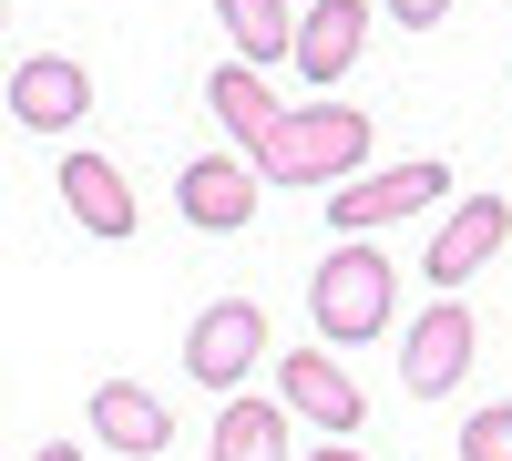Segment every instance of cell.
I'll list each match as a JSON object with an SVG mask.
<instances>
[{"label": "cell", "instance_id": "obj_10", "mask_svg": "<svg viewBox=\"0 0 512 461\" xmlns=\"http://www.w3.org/2000/svg\"><path fill=\"white\" fill-rule=\"evenodd\" d=\"M62 205H72V226L103 236V246H123V236H134V216H144L113 154H62Z\"/></svg>", "mask_w": 512, "mask_h": 461}, {"label": "cell", "instance_id": "obj_18", "mask_svg": "<svg viewBox=\"0 0 512 461\" xmlns=\"http://www.w3.org/2000/svg\"><path fill=\"white\" fill-rule=\"evenodd\" d=\"M297 461H359V451L349 441H318V451H297Z\"/></svg>", "mask_w": 512, "mask_h": 461}, {"label": "cell", "instance_id": "obj_13", "mask_svg": "<svg viewBox=\"0 0 512 461\" xmlns=\"http://www.w3.org/2000/svg\"><path fill=\"white\" fill-rule=\"evenodd\" d=\"M205 113L236 134V154H246V164L267 154V144H277V123H287V113H277V93H267V72H246V62L205 72Z\"/></svg>", "mask_w": 512, "mask_h": 461}, {"label": "cell", "instance_id": "obj_17", "mask_svg": "<svg viewBox=\"0 0 512 461\" xmlns=\"http://www.w3.org/2000/svg\"><path fill=\"white\" fill-rule=\"evenodd\" d=\"M379 11L410 21V31H441V21H451V0H379Z\"/></svg>", "mask_w": 512, "mask_h": 461}, {"label": "cell", "instance_id": "obj_8", "mask_svg": "<svg viewBox=\"0 0 512 461\" xmlns=\"http://www.w3.org/2000/svg\"><path fill=\"white\" fill-rule=\"evenodd\" d=\"M277 400H287V421H318L328 441H349V431L369 421V400H359V380H349V369H338V359H328L318 339L277 359Z\"/></svg>", "mask_w": 512, "mask_h": 461}, {"label": "cell", "instance_id": "obj_5", "mask_svg": "<svg viewBox=\"0 0 512 461\" xmlns=\"http://www.w3.org/2000/svg\"><path fill=\"white\" fill-rule=\"evenodd\" d=\"M472 349H482L472 308H461V298H431V308L410 318V339H400V380H410V400L461 390V380H472Z\"/></svg>", "mask_w": 512, "mask_h": 461}, {"label": "cell", "instance_id": "obj_16", "mask_svg": "<svg viewBox=\"0 0 512 461\" xmlns=\"http://www.w3.org/2000/svg\"><path fill=\"white\" fill-rule=\"evenodd\" d=\"M461 461H512V400H492V410L461 421Z\"/></svg>", "mask_w": 512, "mask_h": 461}, {"label": "cell", "instance_id": "obj_4", "mask_svg": "<svg viewBox=\"0 0 512 461\" xmlns=\"http://www.w3.org/2000/svg\"><path fill=\"white\" fill-rule=\"evenodd\" d=\"M267 359V308L256 298H216V308H195L185 328V369H195V390H246V369Z\"/></svg>", "mask_w": 512, "mask_h": 461}, {"label": "cell", "instance_id": "obj_3", "mask_svg": "<svg viewBox=\"0 0 512 461\" xmlns=\"http://www.w3.org/2000/svg\"><path fill=\"white\" fill-rule=\"evenodd\" d=\"M441 195H451V164L420 154V164H390V175H349L328 195V226H338V246H359L369 226H400V216H420V205H441Z\"/></svg>", "mask_w": 512, "mask_h": 461}, {"label": "cell", "instance_id": "obj_14", "mask_svg": "<svg viewBox=\"0 0 512 461\" xmlns=\"http://www.w3.org/2000/svg\"><path fill=\"white\" fill-rule=\"evenodd\" d=\"M205 461H297L287 451V400H226L216 410V441H205Z\"/></svg>", "mask_w": 512, "mask_h": 461}, {"label": "cell", "instance_id": "obj_11", "mask_svg": "<svg viewBox=\"0 0 512 461\" xmlns=\"http://www.w3.org/2000/svg\"><path fill=\"white\" fill-rule=\"evenodd\" d=\"M82 421H93V441H113L123 461H154L164 441H175V421H164V400H154L144 380H103Z\"/></svg>", "mask_w": 512, "mask_h": 461}, {"label": "cell", "instance_id": "obj_12", "mask_svg": "<svg viewBox=\"0 0 512 461\" xmlns=\"http://www.w3.org/2000/svg\"><path fill=\"white\" fill-rule=\"evenodd\" d=\"M359 41H369V11L359 0H308V11H297V72L308 82H349V62H359Z\"/></svg>", "mask_w": 512, "mask_h": 461}, {"label": "cell", "instance_id": "obj_2", "mask_svg": "<svg viewBox=\"0 0 512 461\" xmlns=\"http://www.w3.org/2000/svg\"><path fill=\"white\" fill-rule=\"evenodd\" d=\"M390 308H400V277H390V257H369V236L338 246V257H318V277H308V328H318L328 359L359 349V339H379Z\"/></svg>", "mask_w": 512, "mask_h": 461}, {"label": "cell", "instance_id": "obj_15", "mask_svg": "<svg viewBox=\"0 0 512 461\" xmlns=\"http://www.w3.org/2000/svg\"><path fill=\"white\" fill-rule=\"evenodd\" d=\"M216 21H226V41H236L246 72H267V62L297 52V11H287V0H216Z\"/></svg>", "mask_w": 512, "mask_h": 461}, {"label": "cell", "instance_id": "obj_7", "mask_svg": "<svg viewBox=\"0 0 512 461\" xmlns=\"http://www.w3.org/2000/svg\"><path fill=\"white\" fill-rule=\"evenodd\" d=\"M502 236H512V195H461L451 216H441V236H431V298H461V277H482L492 257H502Z\"/></svg>", "mask_w": 512, "mask_h": 461}, {"label": "cell", "instance_id": "obj_1", "mask_svg": "<svg viewBox=\"0 0 512 461\" xmlns=\"http://www.w3.org/2000/svg\"><path fill=\"white\" fill-rule=\"evenodd\" d=\"M359 164H369V113L359 103H297L287 123H277V144L267 154H256V185H349L359 175Z\"/></svg>", "mask_w": 512, "mask_h": 461}, {"label": "cell", "instance_id": "obj_6", "mask_svg": "<svg viewBox=\"0 0 512 461\" xmlns=\"http://www.w3.org/2000/svg\"><path fill=\"white\" fill-rule=\"evenodd\" d=\"M0 103H11L21 134H72V123L93 113V72H82L72 52H31V62H11Z\"/></svg>", "mask_w": 512, "mask_h": 461}, {"label": "cell", "instance_id": "obj_9", "mask_svg": "<svg viewBox=\"0 0 512 461\" xmlns=\"http://www.w3.org/2000/svg\"><path fill=\"white\" fill-rule=\"evenodd\" d=\"M256 195H267V185H256L246 154H195L185 175H175V205H185L195 236H236V226L256 216Z\"/></svg>", "mask_w": 512, "mask_h": 461}, {"label": "cell", "instance_id": "obj_19", "mask_svg": "<svg viewBox=\"0 0 512 461\" xmlns=\"http://www.w3.org/2000/svg\"><path fill=\"white\" fill-rule=\"evenodd\" d=\"M31 461H82V441H41V451H31Z\"/></svg>", "mask_w": 512, "mask_h": 461}]
</instances>
